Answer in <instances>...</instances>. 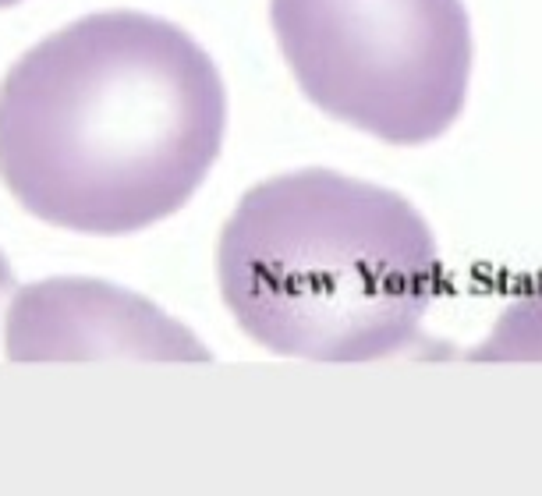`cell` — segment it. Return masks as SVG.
<instances>
[{"mask_svg":"<svg viewBox=\"0 0 542 496\" xmlns=\"http://www.w3.org/2000/svg\"><path fill=\"white\" fill-rule=\"evenodd\" d=\"M224 132L213 57L142 11L78 18L0 82V181L22 210L75 234L121 238L174 217Z\"/></svg>","mask_w":542,"mask_h":496,"instance_id":"obj_1","label":"cell"},{"mask_svg":"<svg viewBox=\"0 0 542 496\" xmlns=\"http://www.w3.org/2000/svg\"><path fill=\"white\" fill-rule=\"evenodd\" d=\"M238 326L309 362H376L411 348L440 291L436 234L404 195L326 167L248 188L217 245Z\"/></svg>","mask_w":542,"mask_h":496,"instance_id":"obj_2","label":"cell"},{"mask_svg":"<svg viewBox=\"0 0 542 496\" xmlns=\"http://www.w3.org/2000/svg\"><path fill=\"white\" fill-rule=\"evenodd\" d=\"M270 22L298 89L372 139L422 146L465 110V0H270Z\"/></svg>","mask_w":542,"mask_h":496,"instance_id":"obj_3","label":"cell"},{"mask_svg":"<svg viewBox=\"0 0 542 496\" xmlns=\"http://www.w3.org/2000/svg\"><path fill=\"white\" fill-rule=\"evenodd\" d=\"M4 355L11 362H206L210 348L128 287L47 277L11 295Z\"/></svg>","mask_w":542,"mask_h":496,"instance_id":"obj_4","label":"cell"},{"mask_svg":"<svg viewBox=\"0 0 542 496\" xmlns=\"http://www.w3.org/2000/svg\"><path fill=\"white\" fill-rule=\"evenodd\" d=\"M472 358H542V291L525 295L500 316L496 330L489 334L486 344L475 348Z\"/></svg>","mask_w":542,"mask_h":496,"instance_id":"obj_5","label":"cell"},{"mask_svg":"<svg viewBox=\"0 0 542 496\" xmlns=\"http://www.w3.org/2000/svg\"><path fill=\"white\" fill-rule=\"evenodd\" d=\"M11 287H15V277H11V263L4 259V252H0V302L11 295Z\"/></svg>","mask_w":542,"mask_h":496,"instance_id":"obj_6","label":"cell"},{"mask_svg":"<svg viewBox=\"0 0 542 496\" xmlns=\"http://www.w3.org/2000/svg\"><path fill=\"white\" fill-rule=\"evenodd\" d=\"M11 4H18V0H0V8H11Z\"/></svg>","mask_w":542,"mask_h":496,"instance_id":"obj_7","label":"cell"}]
</instances>
